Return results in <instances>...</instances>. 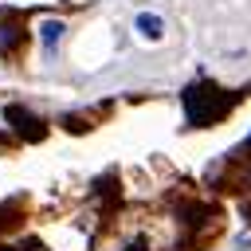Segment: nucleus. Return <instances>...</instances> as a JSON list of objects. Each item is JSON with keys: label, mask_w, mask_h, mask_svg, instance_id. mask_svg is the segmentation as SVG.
<instances>
[{"label": "nucleus", "mask_w": 251, "mask_h": 251, "mask_svg": "<svg viewBox=\"0 0 251 251\" xmlns=\"http://www.w3.org/2000/svg\"><path fill=\"white\" fill-rule=\"evenodd\" d=\"M180 102H184V118H188L192 126H216V122L235 106V98H231L224 86L208 82V78L188 82L184 94H180Z\"/></svg>", "instance_id": "obj_1"}, {"label": "nucleus", "mask_w": 251, "mask_h": 251, "mask_svg": "<svg viewBox=\"0 0 251 251\" xmlns=\"http://www.w3.org/2000/svg\"><path fill=\"white\" fill-rule=\"evenodd\" d=\"M4 118H8V126H12L24 141H39V137L47 133V126H43L31 110H24V106H8V110H4Z\"/></svg>", "instance_id": "obj_2"}, {"label": "nucleus", "mask_w": 251, "mask_h": 251, "mask_svg": "<svg viewBox=\"0 0 251 251\" xmlns=\"http://www.w3.org/2000/svg\"><path fill=\"white\" fill-rule=\"evenodd\" d=\"M133 27H137L145 39H161V35H165V20H161V16H153V12H141V16L133 20Z\"/></svg>", "instance_id": "obj_3"}, {"label": "nucleus", "mask_w": 251, "mask_h": 251, "mask_svg": "<svg viewBox=\"0 0 251 251\" xmlns=\"http://www.w3.org/2000/svg\"><path fill=\"white\" fill-rule=\"evenodd\" d=\"M63 31H67V24H63V20H43V24H39V39H43V47L51 51V47L63 39Z\"/></svg>", "instance_id": "obj_4"}, {"label": "nucleus", "mask_w": 251, "mask_h": 251, "mask_svg": "<svg viewBox=\"0 0 251 251\" xmlns=\"http://www.w3.org/2000/svg\"><path fill=\"white\" fill-rule=\"evenodd\" d=\"M20 35H24V27H16V24L0 20V51H12V47L20 43Z\"/></svg>", "instance_id": "obj_5"}]
</instances>
